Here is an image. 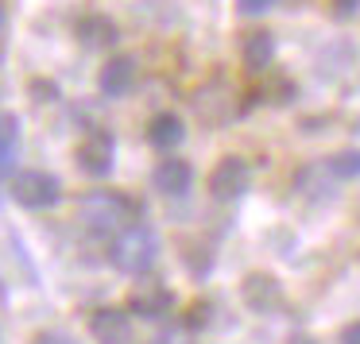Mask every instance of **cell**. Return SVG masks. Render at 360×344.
<instances>
[{"instance_id":"cell-1","label":"cell","mask_w":360,"mask_h":344,"mask_svg":"<svg viewBox=\"0 0 360 344\" xmlns=\"http://www.w3.org/2000/svg\"><path fill=\"white\" fill-rule=\"evenodd\" d=\"M109 256H112V267H117V271L143 274V271H151L155 259H159V236L151 232L148 225H128L117 232Z\"/></svg>"},{"instance_id":"cell-2","label":"cell","mask_w":360,"mask_h":344,"mask_svg":"<svg viewBox=\"0 0 360 344\" xmlns=\"http://www.w3.org/2000/svg\"><path fill=\"white\" fill-rule=\"evenodd\" d=\"M78 220L89 228L94 236H109L120 232V225L128 220V201L120 194H109V190H97V194H86L78 205Z\"/></svg>"},{"instance_id":"cell-3","label":"cell","mask_w":360,"mask_h":344,"mask_svg":"<svg viewBox=\"0 0 360 344\" xmlns=\"http://www.w3.org/2000/svg\"><path fill=\"white\" fill-rule=\"evenodd\" d=\"M58 178L47 171H20L12 178V197H16L24 209H51L58 201Z\"/></svg>"},{"instance_id":"cell-4","label":"cell","mask_w":360,"mask_h":344,"mask_svg":"<svg viewBox=\"0 0 360 344\" xmlns=\"http://www.w3.org/2000/svg\"><path fill=\"white\" fill-rule=\"evenodd\" d=\"M248 186H252V171L240 155H225L210 171V194L217 197V201H236Z\"/></svg>"},{"instance_id":"cell-5","label":"cell","mask_w":360,"mask_h":344,"mask_svg":"<svg viewBox=\"0 0 360 344\" xmlns=\"http://www.w3.org/2000/svg\"><path fill=\"white\" fill-rule=\"evenodd\" d=\"M78 166L86 174H94V178H101V174L112 171V155H117V143H112V135L105 132V128H94V132L82 135L78 143Z\"/></svg>"},{"instance_id":"cell-6","label":"cell","mask_w":360,"mask_h":344,"mask_svg":"<svg viewBox=\"0 0 360 344\" xmlns=\"http://www.w3.org/2000/svg\"><path fill=\"white\" fill-rule=\"evenodd\" d=\"M89 333H94L97 344H132V321H128L124 310L105 305L89 317Z\"/></svg>"},{"instance_id":"cell-7","label":"cell","mask_w":360,"mask_h":344,"mask_svg":"<svg viewBox=\"0 0 360 344\" xmlns=\"http://www.w3.org/2000/svg\"><path fill=\"white\" fill-rule=\"evenodd\" d=\"M190 182H194V171H190L186 159H159L155 171H151V186H155L159 194H167V197L186 194Z\"/></svg>"},{"instance_id":"cell-8","label":"cell","mask_w":360,"mask_h":344,"mask_svg":"<svg viewBox=\"0 0 360 344\" xmlns=\"http://www.w3.org/2000/svg\"><path fill=\"white\" fill-rule=\"evenodd\" d=\"M97 86H101L105 97H124L136 86V58H128V55L109 58L101 66V74H97Z\"/></svg>"},{"instance_id":"cell-9","label":"cell","mask_w":360,"mask_h":344,"mask_svg":"<svg viewBox=\"0 0 360 344\" xmlns=\"http://www.w3.org/2000/svg\"><path fill=\"white\" fill-rule=\"evenodd\" d=\"M171 290L163 286V282H140V286L132 290V298H128V310L140 313V317H163L167 310H171Z\"/></svg>"},{"instance_id":"cell-10","label":"cell","mask_w":360,"mask_h":344,"mask_svg":"<svg viewBox=\"0 0 360 344\" xmlns=\"http://www.w3.org/2000/svg\"><path fill=\"white\" fill-rule=\"evenodd\" d=\"M244 302L256 313H271L275 305L283 302V290L271 274H248V279H244Z\"/></svg>"},{"instance_id":"cell-11","label":"cell","mask_w":360,"mask_h":344,"mask_svg":"<svg viewBox=\"0 0 360 344\" xmlns=\"http://www.w3.org/2000/svg\"><path fill=\"white\" fill-rule=\"evenodd\" d=\"M271 58H275V39H271V32H248V35H244V43H240V62L248 66L252 74L267 70V66H271Z\"/></svg>"},{"instance_id":"cell-12","label":"cell","mask_w":360,"mask_h":344,"mask_svg":"<svg viewBox=\"0 0 360 344\" xmlns=\"http://www.w3.org/2000/svg\"><path fill=\"white\" fill-rule=\"evenodd\" d=\"M78 39H82V47H89V51H105V47H112L117 43V24H112L109 16H82L78 20Z\"/></svg>"},{"instance_id":"cell-13","label":"cell","mask_w":360,"mask_h":344,"mask_svg":"<svg viewBox=\"0 0 360 344\" xmlns=\"http://www.w3.org/2000/svg\"><path fill=\"white\" fill-rule=\"evenodd\" d=\"M148 140H151V147H159V151L171 155V151L186 140V128H182V120L174 117V112H159V117L148 124Z\"/></svg>"},{"instance_id":"cell-14","label":"cell","mask_w":360,"mask_h":344,"mask_svg":"<svg viewBox=\"0 0 360 344\" xmlns=\"http://www.w3.org/2000/svg\"><path fill=\"white\" fill-rule=\"evenodd\" d=\"M329 171L337 178H360V151H341V155L329 159Z\"/></svg>"},{"instance_id":"cell-15","label":"cell","mask_w":360,"mask_h":344,"mask_svg":"<svg viewBox=\"0 0 360 344\" xmlns=\"http://www.w3.org/2000/svg\"><path fill=\"white\" fill-rule=\"evenodd\" d=\"M236 8H240L244 16H264L267 8H275V0H236Z\"/></svg>"},{"instance_id":"cell-16","label":"cell","mask_w":360,"mask_h":344,"mask_svg":"<svg viewBox=\"0 0 360 344\" xmlns=\"http://www.w3.org/2000/svg\"><path fill=\"white\" fill-rule=\"evenodd\" d=\"M0 147H16V117H0Z\"/></svg>"},{"instance_id":"cell-17","label":"cell","mask_w":360,"mask_h":344,"mask_svg":"<svg viewBox=\"0 0 360 344\" xmlns=\"http://www.w3.org/2000/svg\"><path fill=\"white\" fill-rule=\"evenodd\" d=\"M329 4H333V12H337V16H356V12H360V0H329Z\"/></svg>"},{"instance_id":"cell-18","label":"cell","mask_w":360,"mask_h":344,"mask_svg":"<svg viewBox=\"0 0 360 344\" xmlns=\"http://www.w3.org/2000/svg\"><path fill=\"white\" fill-rule=\"evenodd\" d=\"M341 344H360V321H352V325L341 329Z\"/></svg>"},{"instance_id":"cell-19","label":"cell","mask_w":360,"mask_h":344,"mask_svg":"<svg viewBox=\"0 0 360 344\" xmlns=\"http://www.w3.org/2000/svg\"><path fill=\"white\" fill-rule=\"evenodd\" d=\"M35 344H74V340L66 333H39V336H35Z\"/></svg>"},{"instance_id":"cell-20","label":"cell","mask_w":360,"mask_h":344,"mask_svg":"<svg viewBox=\"0 0 360 344\" xmlns=\"http://www.w3.org/2000/svg\"><path fill=\"white\" fill-rule=\"evenodd\" d=\"M155 344H174V336H155Z\"/></svg>"}]
</instances>
